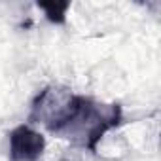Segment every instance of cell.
Masks as SVG:
<instances>
[{
  "label": "cell",
  "mask_w": 161,
  "mask_h": 161,
  "mask_svg": "<svg viewBox=\"0 0 161 161\" xmlns=\"http://www.w3.org/2000/svg\"><path fill=\"white\" fill-rule=\"evenodd\" d=\"M44 148H46L44 136L27 125H19L10 135V159L12 161H38Z\"/></svg>",
  "instance_id": "2"
},
{
  "label": "cell",
  "mask_w": 161,
  "mask_h": 161,
  "mask_svg": "<svg viewBox=\"0 0 161 161\" xmlns=\"http://www.w3.org/2000/svg\"><path fill=\"white\" fill-rule=\"evenodd\" d=\"M38 8L46 12V17L51 23H64L70 2H38Z\"/></svg>",
  "instance_id": "3"
},
{
  "label": "cell",
  "mask_w": 161,
  "mask_h": 161,
  "mask_svg": "<svg viewBox=\"0 0 161 161\" xmlns=\"http://www.w3.org/2000/svg\"><path fill=\"white\" fill-rule=\"evenodd\" d=\"M121 121V108L119 104H101L93 99L72 95V101L51 131L61 138L74 140L89 148L91 152L97 150V142L103 138L106 131L116 127Z\"/></svg>",
  "instance_id": "1"
}]
</instances>
